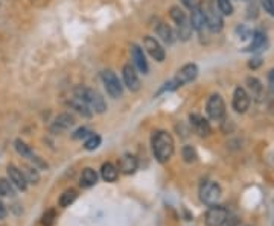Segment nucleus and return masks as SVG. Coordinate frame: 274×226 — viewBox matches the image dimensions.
<instances>
[{
    "label": "nucleus",
    "mask_w": 274,
    "mask_h": 226,
    "mask_svg": "<svg viewBox=\"0 0 274 226\" xmlns=\"http://www.w3.org/2000/svg\"><path fill=\"white\" fill-rule=\"evenodd\" d=\"M217 5H218V9L221 14H224V15L233 14V5L230 0H217Z\"/></svg>",
    "instance_id": "nucleus-31"
},
{
    "label": "nucleus",
    "mask_w": 274,
    "mask_h": 226,
    "mask_svg": "<svg viewBox=\"0 0 274 226\" xmlns=\"http://www.w3.org/2000/svg\"><path fill=\"white\" fill-rule=\"evenodd\" d=\"M139 167V163H137V158L131 154H125L120 161H119V170L124 173V175H133L136 173Z\"/></svg>",
    "instance_id": "nucleus-16"
},
{
    "label": "nucleus",
    "mask_w": 274,
    "mask_h": 226,
    "mask_svg": "<svg viewBox=\"0 0 274 226\" xmlns=\"http://www.w3.org/2000/svg\"><path fill=\"white\" fill-rule=\"evenodd\" d=\"M76 198H78V193H76V190H73V189H70V190H66L61 196H59V207H63V208H66V207H70L75 201H76Z\"/></svg>",
    "instance_id": "nucleus-23"
},
{
    "label": "nucleus",
    "mask_w": 274,
    "mask_h": 226,
    "mask_svg": "<svg viewBox=\"0 0 274 226\" xmlns=\"http://www.w3.org/2000/svg\"><path fill=\"white\" fill-rule=\"evenodd\" d=\"M56 220V211L55 210H47L43 217H41V225L43 226H53Z\"/></svg>",
    "instance_id": "nucleus-32"
},
{
    "label": "nucleus",
    "mask_w": 274,
    "mask_h": 226,
    "mask_svg": "<svg viewBox=\"0 0 274 226\" xmlns=\"http://www.w3.org/2000/svg\"><path fill=\"white\" fill-rule=\"evenodd\" d=\"M73 125H75L73 116L64 112V114H59V116L55 119V122H53L52 126H50V131H52L53 134H61V132L67 131V129H69L70 126H73Z\"/></svg>",
    "instance_id": "nucleus-15"
},
{
    "label": "nucleus",
    "mask_w": 274,
    "mask_h": 226,
    "mask_svg": "<svg viewBox=\"0 0 274 226\" xmlns=\"http://www.w3.org/2000/svg\"><path fill=\"white\" fill-rule=\"evenodd\" d=\"M6 173H8L9 182H11L14 187H17V189L21 190V192H24V190L27 189V181H26V178H24V173H23L20 169H17L15 166H8Z\"/></svg>",
    "instance_id": "nucleus-11"
},
{
    "label": "nucleus",
    "mask_w": 274,
    "mask_h": 226,
    "mask_svg": "<svg viewBox=\"0 0 274 226\" xmlns=\"http://www.w3.org/2000/svg\"><path fill=\"white\" fill-rule=\"evenodd\" d=\"M181 2H183V5H185L186 8H189V9H194V8L198 6V0H181Z\"/></svg>",
    "instance_id": "nucleus-36"
},
{
    "label": "nucleus",
    "mask_w": 274,
    "mask_h": 226,
    "mask_svg": "<svg viewBox=\"0 0 274 226\" xmlns=\"http://www.w3.org/2000/svg\"><path fill=\"white\" fill-rule=\"evenodd\" d=\"M197 76H198V67H197V64H186V65H183V67L178 70L177 76L174 78V82L177 84V87H183V85L192 82Z\"/></svg>",
    "instance_id": "nucleus-8"
},
{
    "label": "nucleus",
    "mask_w": 274,
    "mask_h": 226,
    "mask_svg": "<svg viewBox=\"0 0 274 226\" xmlns=\"http://www.w3.org/2000/svg\"><path fill=\"white\" fill-rule=\"evenodd\" d=\"M189 120H191V125H192L194 131H195L200 137H207V135H210L212 128H210L209 122H207L204 117H201V116H198V114H191V116H189Z\"/></svg>",
    "instance_id": "nucleus-14"
},
{
    "label": "nucleus",
    "mask_w": 274,
    "mask_h": 226,
    "mask_svg": "<svg viewBox=\"0 0 274 226\" xmlns=\"http://www.w3.org/2000/svg\"><path fill=\"white\" fill-rule=\"evenodd\" d=\"M250 106V96L247 94V91L241 87H238L235 90V94H233V108L236 112H246Z\"/></svg>",
    "instance_id": "nucleus-13"
},
{
    "label": "nucleus",
    "mask_w": 274,
    "mask_h": 226,
    "mask_svg": "<svg viewBox=\"0 0 274 226\" xmlns=\"http://www.w3.org/2000/svg\"><path fill=\"white\" fill-rule=\"evenodd\" d=\"M75 94H76L78 97H81L93 111H96V112H99V114L105 112L107 103H105L104 97H102L96 90L85 88V87H78V88L75 90Z\"/></svg>",
    "instance_id": "nucleus-2"
},
{
    "label": "nucleus",
    "mask_w": 274,
    "mask_h": 226,
    "mask_svg": "<svg viewBox=\"0 0 274 226\" xmlns=\"http://www.w3.org/2000/svg\"><path fill=\"white\" fill-rule=\"evenodd\" d=\"M122 76H124V82L127 85L128 90L131 91H137L140 88V81H139V76L136 73V68L131 65V64H127L122 70Z\"/></svg>",
    "instance_id": "nucleus-12"
},
{
    "label": "nucleus",
    "mask_w": 274,
    "mask_h": 226,
    "mask_svg": "<svg viewBox=\"0 0 274 226\" xmlns=\"http://www.w3.org/2000/svg\"><path fill=\"white\" fill-rule=\"evenodd\" d=\"M154 30H156V33H157L165 43H172V41H174V32H172V29H171L166 23L159 21V23L154 26Z\"/></svg>",
    "instance_id": "nucleus-22"
},
{
    "label": "nucleus",
    "mask_w": 274,
    "mask_h": 226,
    "mask_svg": "<svg viewBox=\"0 0 274 226\" xmlns=\"http://www.w3.org/2000/svg\"><path fill=\"white\" fill-rule=\"evenodd\" d=\"M81 187H84V189H90V187H93L96 182H98V173L93 170V169H90V167H87V169H84L82 170V173H81Z\"/></svg>",
    "instance_id": "nucleus-21"
},
{
    "label": "nucleus",
    "mask_w": 274,
    "mask_h": 226,
    "mask_svg": "<svg viewBox=\"0 0 274 226\" xmlns=\"http://www.w3.org/2000/svg\"><path fill=\"white\" fill-rule=\"evenodd\" d=\"M191 11H192V14H191V20L189 21L192 24V29H195L198 32H203V29L206 27V18H204V14H203L201 8L197 6V8L191 9Z\"/></svg>",
    "instance_id": "nucleus-18"
},
{
    "label": "nucleus",
    "mask_w": 274,
    "mask_h": 226,
    "mask_svg": "<svg viewBox=\"0 0 274 226\" xmlns=\"http://www.w3.org/2000/svg\"><path fill=\"white\" fill-rule=\"evenodd\" d=\"M204 18H206V26L212 30V32H220L223 29V17L220 12H217V8L214 5L212 0H206L203 2V5L200 6Z\"/></svg>",
    "instance_id": "nucleus-3"
},
{
    "label": "nucleus",
    "mask_w": 274,
    "mask_h": 226,
    "mask_svg": "<svg viewBox=\"0 0 274 226\" xmlns=\"http://www.w3.org/2000/svg\"><path fill=\"white\" fill-rule=\"evenodd\" d=\"M262 5H264L265 11L274 17V0H262Z\"/></svg>",
    "instance_id": "nucleus-35"
},
{
    "label": "nucleus",
    "mask_w": 274,
    "mask_h": 226,
    "mask_svg": "<svg viewBox=\"0 0 274 226\" xmlns=\"http://www.w3.org/2000/svg\"><path fill=\"white\" fill-rule=\"evenodd\" d=\"M265 43H267V36H265V33H264L262 30H256V32L253 33V40H252V43L246 47V52H256V50L262 49V47L265 46Z\"/></svg>",
    "instance_id": "nucleus-20"
},
{
    "label": "nucleus",
    "mask_w": 274,
    "mask_h": 226,
    "mask_svg": "<svg viewBox=\"0 0 274 226\" xmlns=\"http://www.w3.org/2000/svg\"><path fill=\"white\" fill-rule=\"evenodd\" d=\"M101 146V137L99 135H95V134H90L84 143V147L85 150H95Z\"/></svg>",
    "instance_id": "nucleus-28"
},
{
    "label": "nucleus",
    "mask_w": 274,
    "mask_h": 226,
    "mask_svg": "<svg viewBox=\"0 0 274 226\" xmlns=\"http://www.w3.org/2000/svg\"><path fill=\"white\" fill-rule=\"evenodd\" d=\"M200 199L203 204L212 207L217 205L218 201L221 199V187L217 182L207 181L200 187Z\"/></svg>",
    "instance_id": "nucleus-4"
},
{
    "label": "nucleus",
    "mask_w": 274,
    "mask_h": 226,
    "mask_svg": "<svg viewBox=\"0 0 274 226\" xmlns=\"http://www.w3.org/2000/svg\"><path fill=\"white\" fill-rule=\"evenodd\" d=\"M143 44H145V49L148 50V53H149L156 61H159V62L165 61V56H166L165 49L160 46V43H159L154 36H145Z\"/></svg>",
    "instance_id": "nucleus-9"
},
{
    "label": "nucleus",
    "mask_w": 274,
    "mask_h": 226,
    "mask_svg": "<svg viewBox=\"0 0 274 226\" xmlns=\"http://www.w3.org/2000/svg\"><path fill=\"white\" fill-rule=\"evenodd\" d=\"M67 106L72 108V109H75L78 114H81V116H84V117H90V116H92L90 106H88L81 97H78V96L72 97V99L67 102Z\"/></svg>",
    "instance_id": "nucleus-17"
},
{
    "label": "nucleus",
    "mask_w": 274,
    "mask_h": 226,
    "mask_svg": "<svg viewBox=\"0 0 274 226\" xmlns=\"http://www.w3.org/2000/svg\"><path fill=\"white\" fill-rule=\"evenodd\" d=\"M207 114L212 120H221L226 116V105L220 94H212L207 100Z\"/></svg>",
    "instance_id": "nucleus-7"
},
{
    "label": "nucleus",
    "mask_w": 274,
    "mask_h": 226,
    "mask_svg": "<svg viewBox=\"0 0 274 226\" xmlns=\"http://www.w3.org/2000/svg\"><path fill=\"white\" fill-rule=\"evenodd\" d=\"M15 195L12 184L8 179H0V196L3 198H12Z\"/></svg>",
    "instance_id": "nucleus-27"
},
{
    "label": "nucleus",
    "mask_w": 274,
    "mask_h": 226,
    "mask_svg": "<svg viewBox=\"0 0 274 226\" xmlns=\"http://www.w3.org/2000/svg\"><path fill=\"white\" fill-rule=\"evenodd\" d=\"M15 150H17L21 157H26V158H32V157H34L31 147H29L26 143H23L21 140H17V141H15Z\"/></svg>",
    "instance_id": "nucleus-29"
},
{
    "label": "nucleus",
    "mask_w": 274,
    "mask_h": 226,
    "mask_svg": "<svg viewBox=\"0 0 274 226\" xmlns=\"http://www.w3.org/2000/svg\"><path fill=\"white\" fill-rule=\"evenodd\" d=\"M5 217H6V208H5V205L2 204V201H0V220L5 219Z\"/></svg>",
    "instance_id": "nucleus-40"
},
{
    "label": "nucleus",
    "mask_w": 274,
    "mask_h": 226,
    "mask_svg": "<svg viewBox=\"0 0 274 226\" xmlns=\"http://www.w3.org/2000/svg\"><path fill=\"white\" fill-rule=\"evenodd\" d=\"M101 78H102V82H104V87L107 90V93L110 94V97L113 99H119L122 96V84L119 81V78L111 71V70H105L101 73Z\"/></svg>",
    "instance_id": "nucleus-5"
},
{
    "label": "nucleus",
    "mask_w": 274,
    "mask_h": 226,
    "mask_svg": "<svg viewBox=\"0 0 274 226\" xmlns=\"http://www.w3.org/2000/svg\"><path fill=\"white\" fill-rule=\"evenodd\" d=\"M131 58H133V62L137 67V70L143 74H148V71H149L148 61L145 58L143 49L139 44H131Z\"/></svg>",
    "instance_id": "nucleus-10"
},
{
    "label": "nucleus",
    "mask_w": 274,
    "mask_h": 226,
    "mask_svg": "<svg viewBox=\"0 0 274 226\" xmlns=\"http://www.w3.org/2000/svg\"><path fill=\"white\" fill-rule=\"evenodd\" d=\"M268 81H270V90H271V93L274 94V68L268 74Z\"/></svg>",
    "instance_id": "nucleus-39"
},
{
    "label": "nucleus",
    "mask_w": 274,
    "mask_h": 226,
    "mask_svg": "<svg viewBox=\"0 0 274 226\" xmlns=\"http://www.w3.org/2000/svg\"><path fill=\"white\" fill-rule=\"evenodd\" d=\"M261 64H262L261 58H255V59H252V61L249 62V67H250V68H253V70H256Z\"/></svg>",
    "instance_id": "nucleus-37"
},
{
    "label": "nucleus",
    "mask_w": 274,
    "mask_h": 226,
    "mask_svg": "<svg viewBox=\"0 0 274 226\" xmlns=\"http://www.w3.org/2000/svg\"><path fill=\"white\" fill-rule=\"evenodd\" d=\"M181 154H183V160L186 163H195L197 158H198V155H197V152H195V149L192 146H185Z\"/></svg>",
    "instance_id": "nucleus-30"
},
{
    "label": "nucleus",
    "mask_w": 274,
    "mask_h": 226,
    "mask_svg": "<svg viewBox=\"0 0 274 226\" xmlns=\"http://www.w3.org/2000/svg\"><path fill=\"white\" fill-rule=\"evenodd\" d=\"M101 176L105 182H116L119 178V169L111 163H104L101 167Z\"/></svg>",
    "instance_id": "nucleus-19"
},
{
    "label": "nucleus",
    "mask_w": 274,
    "mask_h": 226,
    "mask_svg": "<svg viewBox=\"0 0 274 226\" xmlns=\"http://www.w3.org/2000/svg\"><path fill=\"white\" fill-rule=\"evenodd\" d=\"M88 135H90V131L87 128H79L72 137H73V140H82V138H87Z\"/></svg>",
    "instance_id": "nucleus-34"
},
{
    "label": "nucleus",
    "mask_w": 274,
    "mask_h": 226,
    "mask_svg": "<svg viewBox=\"0 0 274 226\" xmlns=\"http://www.w3.org/2000/svg\"><path fill=\"white\" fill-rule=\"evenodd\" d=\"M23 173H24L26 181H27V182H31V184H37V182H38V179H40V176H38L37 170H35V169H32V167H27Z\"/></svg>",
    "instance_id": "nucleus-33"
},
{
    "label": "nucleus",
    "mask_w": 274,
    "mask_h": 226,
    "mask_svg": "<svg viewBox=\"0 0 274 226\" xmlns=\"http://www.w3.org/2000/svg\"><path fill=\"white\" fill-rule=\"evenodd\" d=\"M169 15H171V18H172L177 24H180V23H183V21H186V20H188V17H186L185 11H183L180 6H172V8H171V11H169Z\"/></svg>",
    "instance_id": "nucleus-26"
},
{
    "label": "nucleus",
    "mask_w": 274,
    "mask_h": 226,
    "mask_svg": "<svg viewBox=\"0 0 274 226\" xmlns=\"http://www.w3.org/2000/svg\"><path fill=\"white\" fill-rule=\"evenodd\" d=\"M238 32L241 33V38H249V35H250V32H249V29L247 27H238Z\"/></svg>",
    "instance_id": "nucleus-38"
},
{
    "label": "nucleus",
    "mask_w": 274,
    "mask_h": 226,
    "mask_svg": "<svg viewBox=\"0 0 274 226\" xmlns=\"http://www.w3.org/2000/svg\"><path fill=\"white\" fill-rule=\"evenodd\" d=\"M227 219H229V211L224 207L212 205L209 211L206 213L204 222H206V226H224Z\"/></svg>",
    "instance_id": "nucleus-6"
},
{
    "label": "nucleus",
    "mask_w": 274,
    "mask_h": 226,
    "mask_svg": "<svg viewBox=\"0 0 274 226\" xmlns=\"http://www.w3.org/2000/svg\"><path fill=\"white\" fill-rule=\"evenodd\" d=\"M191 35H192V24H191V21L186 20V21L180 23L178 24V38L183 40V41H188L191 38Z\"/></svg>",
    "instance_id": "nucleus-25"
},
{
    "label": "nucleus",
    "mask_w": 274,
    "mask_h": 226,
    "mask_svg": "<svg viewBox=\"0 0 274 226\" xmlns=\"http://www.w3.org/2000/svg\"><path fill=\"white\" fill-rule=\"evenodd\" d=\"M247 84H249V88H250V91H252L253 97H256V99H261V96H262V91H264L261 81H259L258 78H249V79H247Z\"/></svg>",
    "instance_id": "nucleus-24"
},
{
    "label": "nucleus",
    "mask_w": 274,
    "mask_h": 226,
    "mask_svg": "<svg viewBox=\"0 0 274 226\" xmlns=\"http://www.w3.org/2000/svg\"><path fill=\"white\" fill-rule=\"evenodd\" d=\"M175 150V144H174V138L171 137V134L165 132V131H159L154 134L153 137V154L156 157V160L159 163H168Z\"/></svg>",
    "instance_id": "nucleus-1"
}]
</instances>
